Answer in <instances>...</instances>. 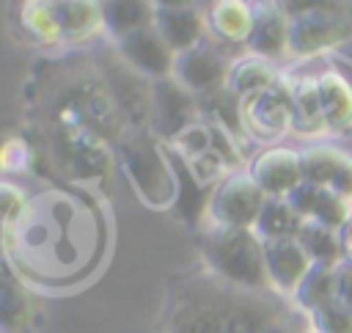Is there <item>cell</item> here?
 Returning a JSON list of instances; mask_svg holds the SVG:
<instances>
[{"label": "cell", "instance_id": "cell-9", "mask_svg": "<svg viewBox=\"0 0 352 333\" xmlns=\"http://www.w3.org/2000/svg\"><path fill=\"white\" fill-rule=\"evenodd\" d=\"M116 52L146 80L157 83V80H168L173 77V63H176V52L170 50V44L160 36V30L151 25L132 30L121 39H116Z\"/></svg>", "mask_w": 352, "mask_h": 333}, {"label": "cell", "instance_id": "cell-5", "mask_svg": "<svg viewBox=\"0 0 352 333\" xmlns=\"http://www.w3.org/2000/svg\"><path fill=\"white\" fill-rule=\"evenodd\" d=\"M264 193L250 179V173L234 171L223 176L214 190L209 193V217L212 226H231V228H253L258 212L264 206Z\"/></svg>", "mask_w": 352, "mask_h": 333}, {"label": "cell", "instance_id": "cell-25", "mask_svg": "<svg viewBox=\"0 0 352 333\" xmlns=\"http://www.w3.org/2000/svg\"><path fill=\"white\" fill-rule=\"evenodd\" d=\"M352 217V201L333 193L330 187H322L319 198H316V206H314V215L311 220L322 223V226H330L336 231H341Z\"/></svg>", "mask_w": 352, "mask_h": 333}, {"label": "cell", "instance_id": "cell-22", "mask_svg": "<svg viewBox=\"0 0 352 333\" xmlns=\"http://www.w3.org/2000/svg\"><path fill=\"white\" fill-rule=\"evenodd\" d=\"M297 242L305 248V253L311 256L314 264H330V267H341L344 264V245H341V231L322 226L316 220H305Z\"/></svg>", "mask_w": 352, "mask_h": 333}, {"label": "cell", "instance_id": "cell-34", "mask_svg": "<svg viewBox=\"0 0 352 333\" xmlns=\"http://www.w3.org/2000/svg\"><path fill=\"white\" fill-rule=\"evenodd\" d=\"M308 333H316V330H314V327H311V330H308Z\"/></svg>", "mask_w": 352, "mask_h": 333}, {"label": "cell", "instance_id": "cell-8", "mask_svg": "<svg viewBox=\"0 0 352 333\" xmlns=\"http://www.w3.org/2000/svg\"><path fill=\"white\" fill-rule=\"evenodd\" d=\"M201 121L198 96L182 88L173 77L154 83V99H151V129L162 140L173 143L184 129Z\"/></svg>", "mask_w": 352, "mask_h": 333}, {"label": "cell", "instance_id": "cell-17", "mask_svg": "<svg viewBox=\"0 0 352 333\" xmlns=\"http://www.w3.org/2000/svg\"><path fill=\"white\" fill-rule=\"evenodd\" d=\"M60 41H82L104 28L102 22V3H82V0H58L52 3Z\"/></svg>", "mask_w": 352, "mask_h": 333}, {"label": "cell", "instance_id": "cell-7", "mask_svg": "<svg viewBox=\"0 0 352 333\" xmlns=\"http://www.w3.org/2000/svg\"><path fill=\"white\" fill-rule=\"evenodd\" d=\"M294 124V102L289 83H278L261 94L242 99V127L258 140H275Z\"/></svg>", "mask_w": 352, "mask_h": 333}, {"label": "cell", "instance_id": "cell-21", "mask_svg": "<svg viewBox=\"0 0 352 333\" xmlns=\"http://www.w3.org/2000/svg\"><path fill=\"white\" fill-rule=\"evenodd\" d=\"M102 22L113 39H121L154 22V3H138V0L135 3L132 0L102 3Z\"/></svg>", "mask_w": 352, "mask_h": 333}, {"label": "cell", "instance_id": "cell-19", "mask_svg": "<svg viewBox=\"0 0 352 333\" xmlns=\"http://www.w3.org/2000/svg\"><path fill=\"white\" fill-rule=\"evenodd\" d=\"M338 300V267L330 264H311L308 275L294 292V303L300 311L314 314L322 305Z\"/></svg>", "mask_w": 352, "mask_h": 333}, {"label": "cell", "instance_id": "cell-12", "mask_svg": "<svg viewBox=\"0 0 352 333\" xmlns=\"http://www.w3.org/2000/svg\"><path fill=\"white\" fill-rule=\"evenodd\" d=\"M264 256H267V272H270L272 289L294 300L297 286L302 283V278L314 264L305 248L297 239H272V242H264Z\"/></svg>", "mask_w": 352, "mask_h": 333}, {"label": "cell", "instance_id": "cell-16", "mask_svg": "<svg viewBox=\"0 0 352 333\" xmlns=\"http://www.w3.org/2000/svg\"><path fill=\"white\" fill-rule=\"evenodd\" d=\"M316 77L319 74H302L297 80H286L289 91H292V102H294V124H292V129L300 132V135H308V138L330 132L327 121H324V113H322Z\"/></svg>", "mask_w": 352, "mask_h": 333}, {"label": "cell", "instance_id": "cell-3", "mask_svg": "<svg viewBox=\"0 0 352 333\" xmlns=\"http://www.w3.org/2000/svg\"><path fill=\"white\" fill-rule=\"evenodd\" d=\"M289 14V55L314 58L352 39V6L300 3L283 6Z\"/></svg>", "mask_w": 352, "mask_h": 333}, {"label": "cell", "instance_id": "cell-15", "mask_svg": "<svg viewBox=\"0 0 352 333\" xmlns=\"http://www.w3.org/2000/svg\"><path fill=\"white\" fill-rule=\"evenodd\" d=\"M316 85H319V102H322L327 129L330 132L349 129L352 127V83L336 69H322L316 77Z\"/></svg>", "mask_w": 352, "mask_h": 333}, {"label": "cell", "instance_id": "cell-24", "mask_svg": "<svg viewBox=\"0 0 352 333\" xmlns=\"http://www.w3.org/2000/svg\"><path fill=\"white\" fill-rule=\"evenodd\" d=\"M22 25L33 39H38L44 44L60 41V28H58L52 3H25L22 6Z\"/></svg>", "mask_w": 352, "mask_h": 333}, {"label": "cell", "instance_id": "cell-23", "mask_svg": "<svg viewBox=\"0 0 352 333\" xmlns=\"http://www.w3.org/2000/svg\"><path fill=\"white\" fill-rule=\"evenodd\" d=\"M302 157V176L305 182L311 184H319V187H330L333 184V176L344 160V151L333 149V146H311L305 151H300Z\"/></svg>", "mask_w": 352, "mask_h": 333}, {"label": "cell", "instance_id": "cell-18", "mask_svg": "<svg viewBox=\"0 0 352 333\" xmlns=\"http://www.w3.org/2000/svg\"><path fill=\"white\" fill-rule=\"evenodd\" d=\"M305 226V217L289 204V198H264V206L258 212V220L253 231L264 239H297Z\"/></svg>", "mask_w": 352, "mask_h": 333}, {"label": "cell", "instance_id": "cell-14", "mask_svg": "<svg viewBox=\"0 0 352 333\" xmlns=\"http://www.w3.org/2000/svg\"><path fill=\"white\" fill-rule=\"evenodd\" d=\"M209 33L220 44H248L256 22V3L242 0H220L206 11Z\"/></svg>", "mask_w": 352, "mask_h": 333}, {"label": "cell", "instance_id": "cell-2", "mask_svg": "<svg viewBox=\"0 0 352 333\" xmlns=\"http://www.w3.org/2000/svg\"><path fill=\"white\" fill-rule=\"evenodd\" d=\"M201 253L206 270L214 275L245 289H272L264 239L253 228L212 226L201 234Z\"/></svg>", "mask_w": 352, "mask_h": 333}, {"label": "cell", "instance_id": "cell-33", "mask_svg": "<svg viewBox=\"0 0 352 333\" xmlns=\"http://www.w3.org/2000/svg\"><path fill=\"white\" fill-rule=\"evenodd\" d=\"M341 245H344V261L352 264V217H349V223L341 228Z\"/></svg>", "mask_w": 352, "mask_h": 333}, {"label": "cell", "instance_id": "cell-1", "mask_svg": "<svg viewBox=\"0 0 352 333\" xmlns=\"http://www.w3.org/2000/svg\"><path fill=\"white\" fill-rule=\"evenodd\" d=\"M294 311L297 303L275 289H245L204 267L170 281L165 333H270Z\"/></svg>", "mask_w": 352, "mask_h": 333}, {"label": "cell", "instance_id": "cell-10", "mask_svg": "<svg viewBox=\"0 0 352 333\" xmlns=\"http://www.w3.org/2000/svg\"><path fill=\"white\" fill-rule=\"evenodd\" d=\"M248 173L267 198H286L305 182L302 157L289 146H270L258 151Z\"/></svg>", "mask_w": 352, "mask_h": 333}, {"label": "cell", "instance_id": "cell-28", "mask_svg": "<svg viewBox=\"0 0 352 333\" xmlns=\"http://www.w3.org/2000/svg\"><path fill=\"white\" fill-rule=\"evenodd\" d=\"M319 193H322V187L319 184H311V182H302L294 193H289L286 198H289V204L305 217V220H311V215H314V206H316V198H319Z\"/></svg>", "mask_w": 352, "mask_h": 333}, {"label": "cell", "instance_id": "cell-4", "mask_svg": "<svg viewBox=\"0 0 352 333\" xmlns=\"http://www.w3.org/2000/svg\"><path fill=\"white\" fill-rule=\"evenodd\" d=\"M121 162L132 179L138 195L146 204L168 206L176 198L179 184L173 179L170 160L148 132H143V129L132 132V138H126L121 143Z\"/></svg>", "mask_w": 352, "mask_h": 333}, {"label": "cell", "instance_id": "cell-6", "mask_svg": "<svg viewBox=\"0 0 352 333\" xmlns=\"http://www.w3.org/2000/svg\"><path fill=\"white\" fill-rule=\"evenodd\" d=\"M234 69V61L228 58L226 47L220 41L204 39L198 47L179 52L173 63V80L187 88L195 96H204L214 88L228 85V74Z\"/></svg>", "mask_w": 352, "mask_h": 333}, {"label": "cell", "instance_id": "cell-20", "mask_svg": "<svg viewBox=\"0 0 352 333\" xmlns=\"http://www.w3.org/2000/svg\"><path fill=\"white\" fill-rule=\"evenodd\" d=\"M280 77L275 72V66L264 58H256V55H248L242 61H234V69L228 74V88L239 96V99H248L253 94H261L272 85H278Z\"/></svg>", "mask_w": 352, "mask_h": 333}, {"label": "cell", "instance_id": "cell-29", "mask_svg": "<svg viewBox=\"0 0 352 333\" xmlns=\"http://www.w3.org/2000/svg\"><path fill=\"white\" fill-rule=\"evenodd\" d=\"M330 190L352 201V154H344V160H341V165H338V171L333 176Z\"/></svg>", "mask_w": 352, "mask_h": 333}, {"label": "cell", "instance_id": "cell-32", "mask_svg": "<svg viewBox=\"0 0 352 333\" xmlns=\"http://www.w3.org/2000/svg\"><path fill=\"white\" fill-rule=\"evenodd\" d=\"M338 300L352 308V264L349 261L338 267Z\"/></svg>", "mask_w": 352, "mask_h": 333}, {"label": "cell", "instance_id": "cell-11", "mask_svg": "<svg viewBox=\"0 0 352 333\" xmlns=\"http://www.w3.org/2000/svg\"><path fill=\"white\" fill-rule=\"evenodd\" d=\"M154 28L179 55L206 39L209 22L206 11L195 3H154Z\"/></svg>", "mask_w": 352, "mask_h": 333}, {"label": "cell", "instance_id": "cell-26", "mask_svg": "<svg viewBox=\"0 0 352 333\" xmlns=\"http://www.w3.org/2000/svg\"><path fill=\"white\" fill-rule=\"evenodd\" d=\"M311 325L316 333H352V308L333 300L311 314Z\"/></svg>", "mask_w": 352, "mask_h": 333}, {"label": "cell", "instance_id": "cell-13", "mask_svg": "<svg viewBox=\"0 0 352 333\" xmlns=\"http://www.w3.org/2000/svg\"><path fill=\"white\" fill-rule=\"evenodd\" d=\"M250 55L278 61L289 55V14L278 3H256L253 33L245 44Z\"/></svg>", "mask_w": 352, "mask_h": 333}, {"label": "cell", "instance_id": "cell-31", "mask_svg": "<svg viewBox=\"0 0 352 333\" xmlns=\"http://www.w3.org/2000/svg\"><path fill=\"white\" fill-rule=\"evenodd\" d=\"M22 190H16L14 184H3V215H6V226L14 223L16 215H22Z\"/></svg>", "mask_w": 352, "mask_h": 333}, {"label": "cell", "instance_id": "cell-30", "mask_svg": "<svg viewBox=\"0 0 352 333\" xmlns=\"http://www.w3.org/2000/svg\"><path fill=\"white\" fill-rule=\"evenodd\" d=\"M314 325H311V314H305V311H294L292 316H286V319H280L278 325H272L270 327V333H308Z\"/></svg>", "mask_w": 352, "mask_h": 333}, {"label": "cell", "instance_id": "cell-27", "mask_svg": "<svg viewBox=\"0 0 352 333\" xmlns=\"http://www.w3.org/2000/svg\"><path fill=\"white\" fill-rule=\"evenodd\" d=\"M3 316H6L8 327H14L16 319L25 322V316H28V294L22 289H16L11 281H6V286H3Z\"/></svg>", "mask_w": 352, "mask_h": 333}]
</instances>
